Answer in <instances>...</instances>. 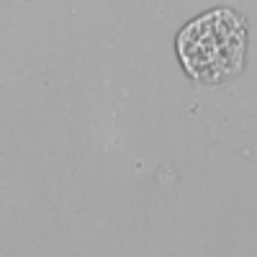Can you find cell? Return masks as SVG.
<instances>
[{"instance_id":"6da1fadb","label":"cell","mask_w":257,"mask_h":257,"mask_svg":"<svg viewBox=\"0 0 257 257\" xmlns=\"http://www.w3.org/2000/svg\"><path fill=\"white\" fill-rule=\"evenodd\" d=\"M185 70L203 82H219L239 72L244 57V26L234 11H211L193 21L178 39Z\"/></svg>"}]
</instances>
